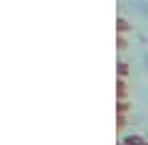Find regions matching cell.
Returning <instances> with one entry per match:
<instances>
[{
    "mask_svg": "<svg viewBox=\"0 0 148 145\" xmlns=\"http://www.w3.org/2000/svg\"><path fill=\"white\" fill-rule=\"evenodd\" d=\"M146 143V138H143V135H123L121 140H119V145H143Z\"/></svg>",
    "mask_w": 148,
    "mask_h": 145,
    "instance_id": "cell-1",
    "label": "cell"
},
{
    "mask_svg": "<svg viewBox=\"0 0 148 145\" xmlns=\"http://www.w3.org/2000/svg\"><path fill=\"white\" fill-rule=\"evenodd\" d=\"M116 30H119V35H123V37H126L128 32L133 30V25L126 20V17H119V20H116Z\"/></svg>",
    "mask_w": 148,
    "mask_h": 145,
    "instance_id": "cell-2",
    "label": "cell"
},
{
    "mask_svg": "<svg viewBox=\"0 0 148 145\" xmlns=\"http://www.w3.org/2000/svg\"><path fill=\"white\" fill-rule=\"evenodd\" d=\"M116 96L119 99H128V81L126 79H119L116 81Z\"/></svg>",
    "mask_w": 148,
    "mask_h": 145,
    "instance_id": "cell-3",
    "label": "cell"
},
{
    "mask_svg": "<svg viewBox=\"0 0 148 145\" xmlns=\"http://www.w3.org/2000/svg\"><path fill=\"white\" fill-rule=\"evenodd\" d=\"M116 71H119V79H126L128 74H131V67H128V62L119 59V62H116Z\"/></svg>",
    "mask_w": 148,
    "mask_h": 145,
    "instance_id": "cell-4",
    "label": "cell"
},
{
    "mask_svg": "<svg viewBox=\"0 0 148 145\" xmlns=\"http://www.w3.org/2000/svg\"><path fill=\"white\" fill-rule=\"evenodd\" d=\"M133 108V106H131V101H128V99H119L116 101V111H119V113H126L128 116V111H131Z\"/></svg>",
    "mask_w": 148,
    "mask_h": 145,
    "instance_id": "cell-5",
    "label": "cell"
},
{
    "mask_svg": "<svg viewBox=\"0 0 148 145\" xmlns=\"http://www.w3.org/2000/svg\"><path fill=\"white\" fill-rule=\"evenodd\" d=\"M126 123H128V116H126V113H119V118H116V128L123 130V128H126Z\"/></svg>",
    "mask_w": 148,
    "mask_h": 145,
    "instance_id": "cell-6",
    "label": "cell"
},
{
    "mask_svg": "<svg viewBox=\"0 0 148 145\" xmlns=\"http://www.w3.org/2000/svg\"><path fill=\"white\" fill-rule=\"evenodd\" d=\"M116 47H119V52H123V49L128 47V39H126L123 35H119V39H116Z\"/></svg>",
    "mask_w": 148,
    "mask_h": 145,
    "instance_id": "cell-7",
    "label": "cell"
}]
</instances>
